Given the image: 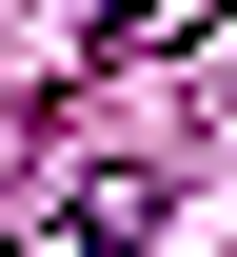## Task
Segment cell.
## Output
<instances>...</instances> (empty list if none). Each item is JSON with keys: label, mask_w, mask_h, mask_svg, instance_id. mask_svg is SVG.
<instances>
[{"label": "cell", "mask_w": 237, "mask_h": 257, "mask_svg": "<svg viewBox=\"0 0 237 257\" xmlns=\"http://www.w3.org/2000/svg\"><path fill=\"white\" fill-rule=\"evenodd\" d=\"M119 237H138V178H79V198H40L0 257H119Z\"/></svg>", "instance_id": "6da1fadb"}]
</instances>
